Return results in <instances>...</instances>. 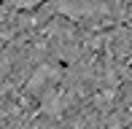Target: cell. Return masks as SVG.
I'll use <instances>...</instances> for the list:
<instances>
[{
	"label": "cell",
	"instance_id": "1",
	"mask_svg": "<svg viewBox=\"0 0 132 129\" xmlns=\"http://www.w3.org/2000/svg\"><path fill=\"white\" fill-rule=\"evenodd\" d=\"M43 0H16V5L19 8H35V5H40Z\"/></svg>",
	"mask_w": 132,
	"mask_h": 129
}]
</instances>
